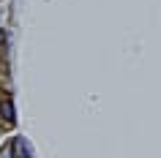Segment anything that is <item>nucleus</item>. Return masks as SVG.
Returning <instances> with one entry per match:
<instances>
[{"instance_id":"obj_2","label":"nucleus","mask_w":161,"mask_h":158,"mask_svg":"<svg viewBox=\"0 0 161 158\" xmlns=\"http://www.w3.org/2000/svg\"><path fill=\"white\" fill-rule=\"evenodd\" d=\"M0 115H3V120L14 123V104H11V98H3V101H0Z\"/></svg>"},{"instance_id":"obj_1","label":"nucleus","mask_w":161,"mask_h":158,"mask_svg":"<svg viewBox=\"0 0 161 158\" xmlns=\"http://www.w3.org/2000/svg\"><path fill=\"white\" fill-rule=\"evenodd\" d=\"M8 153H11V158H30V144H27V139L14 136L11 144H8Z\"/></svg>"}]
</instances>
